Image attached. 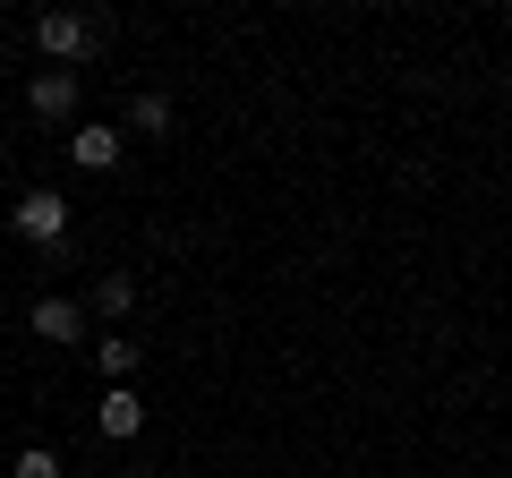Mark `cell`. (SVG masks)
<instances>
[{"label": "cell", "mask_w": 512, "mask_h": 478, "mask_svg": "<svg viewBox=\"0 0 512 478\" xmlns=\"http://www.w3.org/2000/svg\"><path fill=\"white\" fill-rule=\"evenodd\" d=\"M120 478H154V470H120Z\"/></svg>", "instance_id": "8fae6325"}, {"label": "cell", "mask_w": 512, "mask_h": 478, "mask_svg": "<svg viewBox=\"0 0 512 478\" xmlns=\"http://www.w3.org/2000/svg\"><path fill=\"white\" fill-rule=\"evenodd\" d=\"M26 325L43 333V342H86V299H35V316H26Z\"/></svg>", "instance_id": "277c9868"}, {"label": "cell", "mask_w": 512, "mask_h": 478, "mask_svg": "<svg viewBox=\"0 0 512 478\" xmlns=\"http://www.w3.org/2000/svg\"><path fill=\"white\" fill-rule=\"evenodd\" d=\"M35 43L52 60H86L94 43H103V18H77V9H52V18H35Z\"/></svg>", "instance_id": "7a4b0ae2"}, {"label": "cell", "mask_w": 512, "mask_h": 478, "mask_svg": "<svg viewBox=\"0 0 512 478\" xmlns=\"http://www.w3.org/2000/svg\"><path fill=\"white\" fill-rule=\"evenodd\" d=\"M128 129L137 137H171V103L163 94H137V103H128Z\"/></svg>", "instance_id": "52a82bcc"}, {"label": "cell", "mask_w": 512, "mask_h": 478, "mask_svg": "<svg viewBox=\"0 0 512 478\" xmlns=\"http://www.w3.org/2000/svg\"><path fill=\"white\" fill-rule=\"evenodd\" d=\"M137 359H146L137 342H103V350H94V368H103L111 385H128V376H137Z\"/></svg>", "instance_id": "9c48e42d"}, {"label": "cell", "mask_w": 512, "mask_h": 478, "mask_svg": "<svg viewBox=\"0 0 512 478\" xmlns=\"http://www.w3.org/2000/svg\"><path fill=\"white\" fill-rule=\"evenodd\" d=\"M77 94H86V77H77V69H43L35 86H26V103H35V120H69Z\"/></svg>", "instance_id": "3957f363"}, {"label": "cell", "mask_w": 512, "mask_h": 478, "mask_svg": "<svg viewBox=\"0 0 512 478\" xmlns=\"http://www.w3.org/2000/svg\"><path fill=\"white\" fill-rule=\"evenodd\" d=\"M9 231H18L26 248H43V257H60V239H69V197H60V188H26V197L9 205Z\"/></svg>", "instance_id": "6da1fadb"}, {"label": "cell", "mask_w": 512, "mask_h": 478, "mask_svg": "<svg viewBox=\"0 0 512 478\" xmlns=\"http://www.w3.org/2000/svg\"><path fill=\"white\" fill-rule=\"evenodd\" d=\"M94 427H103L111 444H128V436H137V427H146V402H137V393H128V385H111V393H103V410H94Z\"/></svg>", "instance_id": "8992f818"}, {"label": "cell", "mask_w": 512, "mask_h": 478, "mask_svg": "<svg viewBox=\"0 0 512 478\" xmlns=\"http://www.w3.org/2000/svg\"><path fill=\"white\" fill-rule=\"evenodd\" d=\"M18 478H60V453H52V444H26V453H18Z\"/></svg>", "instance_id": "30bf717a"}, {"label": "cell", "mask_w": 512, "mask_h": 478, "mask_svg": "<svg viewBox=\"0 0 512 478\" xmlns=\"http://www.w3.org/2000/svg\"><path fill=\"white\" fill-rule=\"evenodd\" d=\"M128 308H137V282H128V274H103V282H94V316H128Z\"/></svg>", "instance_id": "ba28073f"}, {"label": "cell", "mask_w": 512, "mask_h": 478, "mask_svg": "<svg viewBox=\"0 0 512 478\" xmlns=\"http://www.w3.org/2000/svg\"><path fill=\"white\" fill-rule=\"evenodd\" d=\"M120 154H128V137H120V129H103V120H86V129L69 137V163H77V171H111Z\"/></svg>", "instance_id": "5b68a950"}]
</instances>
